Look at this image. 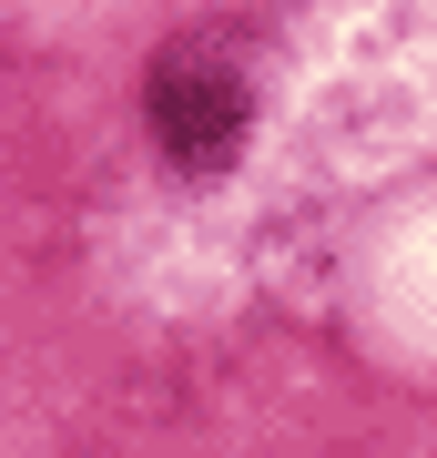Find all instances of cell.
<instances>
[{"instance_id": "6da1fadb", "label": "cell", "mask_w": 437, "mask_h": 458, "mask_svg": "<svg viewBox=\"0 0 437 458\" xmlns=\"http://www.w3.org/2000/svg\"><path fill=\"white\" fill-rule=\"evenodd\" d=\"M153 132H163V153H183L194 174H214L224 153L244 143V82L224 62H163L153 72Z\"/></svg>"}]
</instances>
